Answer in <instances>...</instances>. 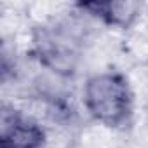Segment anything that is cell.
Instances as JSON below:
<instances>
[{"mask_svg": "<svg viewBox=\"0 0 148 148\" xmlns=\"http://www.w3.org/2000/svg\"><path fill=\"white\" fill-rule=\"evenodd\" d=\"M87 19L75 9V14L32 26V58L58 79H75L89 40Z\"/></svg>", "mask_w": 148, "mask_h": 148, "instance_id": "1", "label": "cell"}, {"mask_svg": "<svg viewBox=\"0 0 148 148\" xmlns=\"http://www.w3.org/2000/svg\"><path fill=\"white\" fill-rule=\"evenodd\" d=\"M86 113L112 131H129L134 124V92L120 70H105L89 75L82 87Z\"/></svg>", "mask_w": 148, "mask_h": 148, "instance_id": "2", "label": "cell"}, {"mask_svg": "<svg viewBox=\"0 0 148 148\" xmlns=\"http://www.w3.org/2000/svg\"><path fill=\"white\" fill-rule=\"evenodd\" d=\"M47 132L44 125L14 106L0 112V148H45Z\"/></svg>", "mask_w": 148, "mask_h": 148, "instance_id": "3", "label": "cell"}, {"mask_svg": "<svg viewBox=\"0 0 148 148\" xmlns=\"http://www.w3.org/2000/svg\"><path fill=\"white\" fill-rule=\"evenodd\" d=\"M73 9H77L91 21H98L106 28L127 32L141 18L143 4L132 2V0H106V2L92 0V2L73 4Z\"/></svg>", "mask_w": 148, "mask_h": 148, "instance_id": "4", "label": "cell"}]
</instances>
